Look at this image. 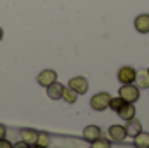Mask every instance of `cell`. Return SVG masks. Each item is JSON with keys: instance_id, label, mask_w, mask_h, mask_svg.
<instances>
[{"instance_id": "2e32d148", "label": "cell", "mask_w": 149, "mask_h": 148, "mask_svg": "<svg viewBox=\"0 0 149 148\" xmlns=\"http://www.w3.org/2000/svg\"><path fill=\"white\" fill-rule=\"evenodd\" d=\"M92 148H111V145H109V140L97 138L95 141H92Z\"/></svg>"}, {"instance_id": "3957f363", "label": "cell", "mask_w": 149, "mask_h": 148, "mask_svg": "<svg viewBox=\"0 0 149 148\" xmlns=\"http://www.w3.org/2000/svg\"><path fill=\"white\" fill-rule=\"evenodd\" d=\"M135 77H137V72L132 66H123V68L118 70V80L121 84H134Z\"/></svg>"}, {"instance_id": "8992f818", "label": "cell", "mask_w": 149, "mask_h": 148, "mask_svg": "<svg viewBox=\"0 0 149 148\" xmlns=\"http://www.w3.org/2000/svg\"><path fill=\"white\" fill-rule=\"evenodd\" d=\"M63 91H64V85L56 80L54 84H50V85L47 87V96L56 101V99H61V98H63Z\"/></svg>"}, {"instance_id": "9a60e30c", "label": "cell", "mask_w": 149, "mask_h": 148, "mask_svg": "<svg viewBox=\"0 0 149 148\" xmlns=\"http://www.w3.org/2000/svg\"><path fill=\"white\" fill-rule=\"evenodd\" d=\"M76 96H78V94L74 92L71 87H68V89L64 87V91H63V98H61V99H64L68 105H73L74 101H76Z\"/></svg>"}, {"instance_id": "ffe728a7", "label": "cell", "mask_w": 149, "mask_h": 148, "mask_svg": "<svg viewBox=\"0 0 149 148\" xmlns=\"http://www.w3.org/2000/svg\"><path fill=\"white\" fill-rule=\"evenodd\" d=\"M12 148H30V145H28V143H24V141H19V143L12 145Z\"/></svg>"}, {"instance_id": "7a4b0ae2", "label": "cell", "mask_w": 149, "mask_h": 148, "mask_svg": "<svg viewBox=\"0 0 149 148\" xmlns=\"http://www.w3.org/2000/svg\"><path fill=\"white\" fill-rule=\"evenodd\" d=\"M109 101H111V96L108 92H97L90 99V105H92L94 110L102 111V110H106V108H109Z\"/></svg>"}, {"instance_id": "6da1fadb", "label": "cell", "mask_w": 149, "mask_h": 148, "mask_svg": "<svg viewBox=\"0 0 149 148\" xmlns=\"http://www.w3.org/2000/svg\"><path fill=\"white\" fill-rule=\"evenodd\" d=\"M141 92H139V87L132 85V84H123L121 89H120V98L125 101V103H135L139 99Z\"/></svg>"}, {"instance_id": "ac0fdd59", "label": "cell", "mask_w": 149, "mask_h": 148, "mask_svg": "<svg viewBox=\"0 0 149 148\" xmlns=\"http://www.w3.org/2000/svg\"><path fill=\"white\" fill-rule=\"evenodd\" d=\"M37 143H38V145H42V147H47V148H49V145H50V138H49L45 132H38Z\"/></svg>"}, {"instance_id": "5bb4252c", "label": "cell", "mask_w": 149, "mask_h": 148, "mask_svg": "<svg viewBox=\"0 0 149 148\" xmlns=\"http://www.w3.org/2000/svg\"><path fill=\"white\" fill-rule=\"evenodd\" d=\"M21 136H23V141H24V143H28V145L31 147V145H35V143H37L38 132H37V131H33V129H23Z\"/></svg>"}, {"instance_id": "d6986e66", "label": "cell", "mask_w": 149, "mask_h": 148, "mask_svg": "<svg viewBox=\"0 0 149 148\" xmlns=\"http://www.w3.org/2000/svg\"><path fill=\"white\" fill-rule=\"evenodd\" d=\"M0 148H12V143L3 138V140H0Z\"/></svg>"}, {"instance_id": "5b68a950", "label": "cell", "mask_w": 149, "mask_h": 148, "mask_svg": "<svg viewBox=\"0 0 149 148\" xmlns=\"http://www.w3.org/2000/svg\"><path fill=\"white\" fill-rule=\"evenodd\" d=\"M37 80L42 87H49L50 84H54L57 80V73L54 70H43V72H40V75L37 77Z\"/></svg>"}, {"instance_id": "ba28073f", "label": "cell", "mask_w": 149, "mask_h": 148, "mask_svg": "<svg viewBox=\"0 0 149 148\" xmlns=\"http://www.w3.org/2000/svg\"><path fill=\"white\" fill-rule=\"evenodd\" d=\"M97 138H101V129H99L97 125H87V127L83 129V140H85V141L92 143V141H95Z\"/></svg>"}, {"instance_id": "e0dca14e", "label": "cell", "mask_w": 149, "mask_h": 148, "mask_svg": "<svg viewBox=\"0 0 149 148\" xmlns=\"http://www.w3.org/2000/svg\"><path fill=\"white\" fill-rule=\"evenodd\" d=\"M123 105H125V101H123L120 96H118V98H111V101H109V108H111V110H114V111H118L121 106H123Z\"/></svg>"}, {"instance_id": "9c48e42d", "label": "cell", "mask_w": 149, "mask_h": 148, "mask_svg": "<svg viewBox=\"0 0 149 148\" xmlns=\"http://www.w3.org/2000/svg\"><path fill=\"white\" fill-rule=\"evenodd\" d=\"M109 138H111L113 141H123V140L127 138L125 127H123V125H118V124L111 125V127H109Z\"/></svg>"}, {"instance_id": "7402d4cb", "label": "cell", "mask_w": 149, "mask_h": 148, "mask_svg": "<svg viewBox=\"0 0 149 148\" xmlns=\"http://www.w3.org/2000/svg\"><path fill=\"white\" fill-rule=\"evenodd\" d=\"M30 148H47V147H42V145H38V143H35V145H31Z\"/></svg>"}, {"instance_id": "44dd1931", "label": "cell", "mask_w": 149, "mask_h": 148, "mask_svg": "<svg viewBox=\"0 0 149 148\" xmlns=\"http://www.w3.org/2000/svg\"><path fill=\"white\" fill-rule=\"evenodd\" d=\"M5 134H7V129H5V125H3V124H0V140H3V138H5Z\"/></svg>"}, {"instance_id": "7c38bea8", "label": "cell", "mask_w": 149, "mask_h": 148, "mask_svg": "<svg viewBox=\"0 0 149 148\" xmlns=\"http://www.w3.org/2000/svg\"><path fill=\"white\" fill-rule=\"evenodd\" d=\"M134 145L135 148H149V132H139L137 136H134Z\"/></svg>"}, {"instance_id": "52a82bcc", "label": "cell", "mask_w": 149, "mask_h": 148, "mask_svg": "<svg viewBox=\"0 0 149 148\" xmlns=\"http://www.w3.org/2000/svg\"><path fill=\"white\" fill-rule=\"evenodd\" d=\"M134 25H135V30L139 33H149V14L137 16L135 21H134Z\"/></svg>"}, {"instance_id": "277c9868", "label": "cell", "mask_w": 149, "mask_h": 148, "mask_svg": "<svg viewBox=\"0 0 149 148\" xmlns=\"http://www.w3.org/2000/svg\"><path fill=\"white\" fill-rule=\"evenodd\" d=\"M70 87L73 89L76 94H85V92L88 91V82H87V78H83V77H73V78L70 80Z\"/></svg>"}, {"instance_id": "8fae6325", "label": "cell", "mask_w": 149, "mask_h": 148, "mask_svg": "<svg viewBox=\"0 0 149 148\" xmlns=\"http://www.w3.org/2000/svg\"><path fill=\"white\" fill-rule=\"evenodd\" d=\"M125 131H127V136H137L141 131H142V124L139 122V120H135V118H130L128 122H127V125H125Z\"/></svg>"}, {"instance_id": "4fadbf2b", "label": "cell", "mask_w": 149, "mask_h": 148, "mask_svg": "<svg viewBox=\"0 0 149 148\" xmlns=\"http://www.w3.org/2000/svg\"><path fill=\"white\" fill-rule=\"evenodd\" d=\"M135 82H137V87L148 89L149 87V70H141L137 73V77H135Z\"/></svg>"}, {"instance_id": "30bf717a", "label": "cell", "mask_w": 149, "mask_h": 148, "mask_svg": "<svg viewBox=\"0 0 149 148\" xmlns=\"http://www.w3.org/2000/svg\"><path fill=\"white\" fill-rule=\"evenodd\" d=\"M116 113L120 115L121 120H130V118L135 117V106H134V103H125Z\"/></svg>"}, {"instance_id": "603a6c76", "label": "cell", "mask_w": 149, "mask_h": 148, "mask_svg": "<svg viewBox=\"0 0 149 148\" xmlns=\"http://www.w3.org/2000/svg\"><path fill=\"white\" fill-rule=\"evenodd\" d=\"M2 37H3V30L0 28V40H2Z\"/></svg>"}]
</instances>
